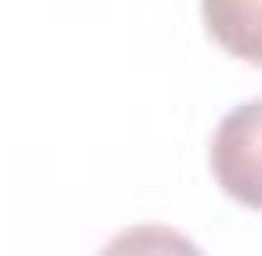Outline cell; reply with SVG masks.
I'll return each instance as SVG.
<instances>
[{
  "mask_svg": "<svg viewBox=\"0 0 262 256\" xmlns=\"http://www.w3.org/2000/svg\"><path fill=\"white\" fill-rule=\"evenodd\" d=\"M207 161H212V181L237 206L262 211V96L232 106L227 116L217 121Z\"/></svg>",
  "mask_w": 262,
  "mask_h": 256,
  "instance_id": "cell-1",
  "label": "cell"
},
{
  "mask_svg": "<svg viewBox=\"0 0 262 256\" xmlns=\"http://www.w3.org/2000/svg\"><path fill=\"white\" fill-rule=\"evenodd\" d=\"M202 25L227 56L262 70V0H202Z\"/></svg>",
  "mask_w": 262,
  "mask_h": 256,
  "instance_id": "cell-2",
  "label": "cell"
},
{
  "mask_svg": "<svg viewBox=\"0 0 262 256\" xmlns=\"http://www.w3.org/2000/svg\"><path fill=\"white\" fill-rule=\"evenodd\" d=\"M101 256H202L192 236H182L177 226H162V221H141V226H126L116 231Z\"/></svg>",
  "mask_w": 262,
  "mask_h": 256,
  "instance_id": "cell-3",
  "label": "cell"
}]
</instances>
